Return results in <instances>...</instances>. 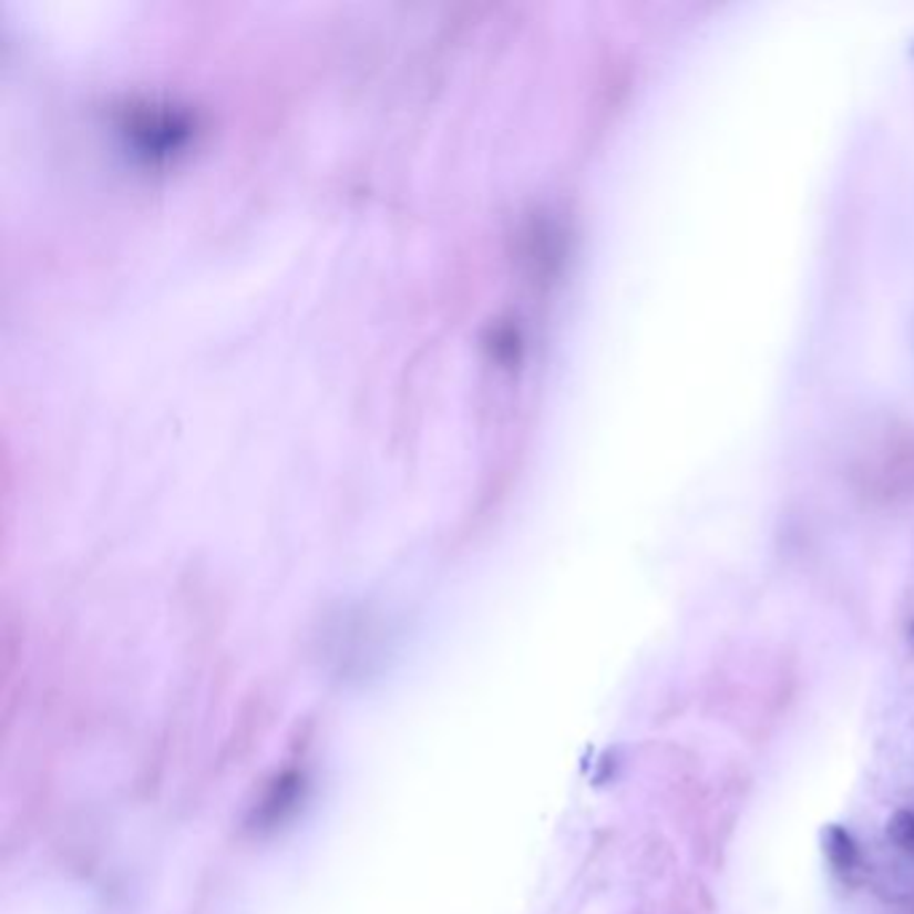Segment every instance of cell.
I'll list each match as a JSON object with an SVG mask.
<instances>
[{
	"mask_svg": "<svg viewBox=\"0 0 914 914\" xmlns=\"http://www.w3.org/2000/svg\"><path fill=\"white\" fill-rule=\"evenodd\" d=\"M821 842H823V855H826L829 866L834 869V874H840L842 880H850L855 872L861 869V850L855 845L853 834L840 823H829L821 831Z\"/></svg>",
	"mask_w": 914,
	"mask_h": 914,
	"instance_id": "cell-1",
	"label": "cell"
},
{
	"mask_svg": "<svg viewBox=\"0 0 914 914\" xmlns=\"http://www.w3.org/2000/svg\"><path fill=\"white\" fill-rule=\"evenodd\" d=\"M887 840L896 845L901 853L914 855V810L912 808H901L887 818L885 826Z\"/></svg>",
	"mask_w": 914,
	"mask_h": 914,
	"instance_id": "cell-2",
	"label": "cell"
}]
</instances>
